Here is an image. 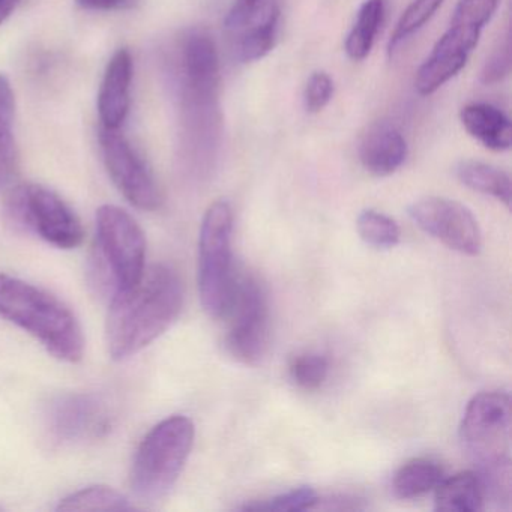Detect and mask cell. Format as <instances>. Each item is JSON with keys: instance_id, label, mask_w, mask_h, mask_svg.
<instances>
[{"instance_id": "obj_1", "label": "cell", "mask_w": 512, "mask_h": 512, "mask_svg": "<svg viewBox=\"0 0 512 512\" xmlns=\"http://www.w3.org/2000/svg\"><path fill=\"white\" fill-rule=\"evenodd\" d=\"M184 283L169 265L146 269L137 283L113 293L106 322L109 355L125 361L160 338L181 314Z\"/></svg>"}, {"instance_id": "obj_2", "label": "cell", "mask_w": 512, "mask_h": 512, "mask_svg": "<svg viewBox=\"0 0 512 512\" xmlns=\"http://www.w3.org/2000/svg\"><path fill=\"white\" fill-rule=\"evenodd\" d=\"M460 440L476 466L485 500L499 508L511 505V398L506 392L475 395L460 425Z\"/></svg>"}, {"instance_id": "obj_3", "label": "cell", "mask_w": 512, "mask_h": 512, "mask_svg": "<svg viewBox=\"0 0 512 512\" xmlns=\"http://www.w3.org/2000/svg\"><path fill=\"white\" fill-rule=\"evenodd\" d=\"M0 317L40 341L59 361H82L85 335L76 314L58 296L0 272Z\"/></svg>"}, {"instance_id": "obj_4", "label": "cell", "mask_w": 512, "mask_h": 512, "mask_svg": "<svg viewBox=\"0 0 512 512\" xmlns=\"http://www.w3.org/2000/svg\"><path fill=\"white\" fill-rule=\"evenodd\" d=\"M193 421L173 415L155 425L137 448L130 482L139 499L155 502L178 481L194 445Z\"/></svg>"}, {"instance_id": "obj_5", "label": "cell", "mask_w": 512, "mask_h": 512, "mask_svg": "<svg viewBox=\"0 0 512 512\" xmlns=\"http://www.w3.org/2000/svg\"><path fill=\"white\" fill-rule=\"evenodd\" d=\"M499 4L500 0H458L449 28L416 71L415 88L419 95H433L460 74Z\"/></svg>"}, {"instance_id": "obj_6", "label": "cell", "mask_w": 512, "mask_h": 512, "mask_svg": "<svg viewBox=\"0 0 512 512\" xmlns=\"http://www.w3.org/2000/svg\"><path fill=\"white\" fill-rule=\"evenodd\" d=\"M232 232L233 211L229 203H212L200 227L197 265L200 302L212 319H221L226 314L235 283Z\"/></svg>"}, {"instance_id": "obj_7", "label": "cell", "mask_w": 512, "mask_h": 512, "mask_svg": "<svg viewBox=\"0 0 512 512\" xmlns=\"http://www.w3.org/2000/svg\"><path fill=\"white\" fill-rule=\"evenodd\" d=\"M5 218L17 230L32 233L61 250H74L85 239L82 221L73 208L43 185L13 188L5 202Z\"/></svg>"}, {"instance_id": "obj_8", "label": "cell", "mask_w": 512, "mask_h": 512, "mask_svg": "<svg viewBox=\"0 0 512 512\" xmlns=\"http://www.w3.org/2000/svg\"><path fill=\"white\" fill-rule=\"evenodd\" d=\"M101 269L113 286V293L127 289L146 271V238L142 227L124 209L101 206L95 217Z\"/></svg>"}, {"instance_id": "obj_9", "label": "cell", "mask_w": 512, "mask_h": 512, "mask_svg": "<svg viewBox=\"0 0 512 512\" xmlns=\"http://www.w3.org/2000/svg\"><path fill=\"white\" fill-rule=\"evenodd\" d=\"M227 350L245 365H256L265 358L271 338V314L265 287L254 275L236 277L229 307Z\"/></svg>"}, {"instance_id": "obj_10", "label": "cell", "mask_w": 512, "mask_h": 512, "mask_svg": "<svg viewBox=\"0 0 512 512\" xmlns=\"http://www.w3.org/2000/svg\"><path fill=\"white\" fill-rule=\"evenodd\" d=\"M100 148L104 166L122 196L142 211H157L163 203L154 172L130 140L119 130L101 127Z\"/></svg>"}, {"instance_id": "obj_11", "label": "cell", "mask_w": 512, "mask_h": 512, "mask_svg": "<svg viewBox=\"0 0 512 512\" xmlns=\"http://www.w3.org/2000/svg\"><path fill=\"white\" fill-rule=\"evenodd\" d=\"M44 419L53 442L76 445L106 436L115 416L109 403L100 395L70 392L50 401Z\"/></svg>"}, {"instance_id": "obj_12", "label": "cell", "mask_w": 512, "mask_h": 512, "mask_svg": "<svg viewBox=\"0 0 512 512\" xmlns=\"http://www.w3.org/2000/svg\"><path fill=\"white\" fill-rule=\"evenodd\" d=\"M278 23V0H235L224 19L233 56L242 64L262 61L277 43Z\"/></svg>"}, {"instance_id": "obj_13", "label": "cell", "mask_w": 512, "mask_h": 512, "mask_svg": "<svg viewBox=\"0 0 512 512\" xmlns=\"http://www.w3.org/2000/svg\"><path fill=\"white\" fill-rule=\"evenodd\" d=\"M413 223L451 250L478 256L482 232L469 208L445 197H424L409 206Z\"/></svg>"}, {"instance_id": "obj_14", "label": "cell", "mask_w": 512, "mask_h": 512, "mask_svg": "<svg viewBox=\"0 0 512 512\" xmlns=\"http://www.w3.org/2000/svg\"><path fill=\"white\" fill-rule=\"evenodd\" d=\"M221 67L215 41L202 29L185 35L181 46L182 104L220 103Z\"/></svg>"}, {"instance_id": "obj_15", "label": "cell", "mask_w": 512, "mask_h": 512, "mask_svg": "<svg viewBox=\"0 0 512 512\" xmlns=\"http://www.w3.org/2000/svg\"><path fill=\"white\" fill-rule=\"evenodd\" d=\"M134 62L130 50L119 49L110 59L98 92L101 127L121 130L131 107Z\"/></svg>"}, {"instance_id": "obj_16", "label": "cell", "mask_w": 512, "mask_h": 512, "mask_svg": "<svg viewBox=\"0 0 512 512\" xmlns=\"http://www.w3.org/2000/svg\"><path fill=\"white\" fill-rule=\"evenodd\" d=\"M409 154L406 137L397 125L379 121L368 128L359 145V160L371 175L385 178L397 172Z\"/></svg>"}, {"instance_id": "obj_17", "label": "cell", "mask_w": 512, "mask_h": 512, "mask_svg": "<svg viewBox=\"0 0 512 512\" xmlns=\"http://www.w3.org/2000/svg\"><path fill=\"white\" fill-rule=\"evenodd\" d=\"M460 121L470 137L493 152L509 151L512 146L511 119L499 107L470 103L460 110Z\"/></svg>"}, {"instance_id": "obj_18", "label": "cell", "mask_w": 512, "mask_h": 512, "mask_svg": "<svg viewBox=\"0 0 512 512\" xmlns=\"http://www.w3.org/2000/svg\"><path fill=\"white\" fill-rule=\"evenodd\" d=\"M434 505L437 511L473 512L484 508V490L478 473L460 472L443 478L434 488Z\"/></svg>"}, {"instance_id": "obj_19", "label": "cell", "mask_w": 512, "mask_h": 512, "mask_svg": "<svg viewBox=\"0 0 512 512\" xmlns=\"http://www.w3.org/2000/svg\"><path fill=\"white\" fill-rule=\"evenodd\" d=\"M455 175L464 187L484 196L494 197L506 208L511 206V178L505 170L482 161L464 160L458 163Z\"/></svg>"}, {"instance_id": "obj_20", "label": "cell", "mask_w": 512, "mask_h": 512, "mask_svg": "<svg viewBox=\"0 0 512 512\" xmlns=\"http://www.w3.org/2000/svg\"><path fill=\"white\" fill-rule=\"evenodd\" d=\"M14 119L16 97L13 86L4 74H0V188L7 187L13 181L19 163L14 137Z\"/></svg>"}, {"instance_id": "obj_21", "label": "cell", "mask_w": 512, "mask_h": 512, "mask_svg": "<svg viewBox=\"0 0 512 512\" xmlns=\"http://www.w3.org/2000/svg\"><path fill=\"white\" fill-rule=\"evenodd\" d=\"M386 14V0H365L359 8L355 25L346 38L347 56L352 61H364L376 43Z\"/></svg>"}, {"instance_id": "obj_22", "label": "cell", "mask_w": 512, "mask_h": 512, "mask_svg": "<svg viewBox=\"0 0 512 512\" xmlns=\"http://www.w3.org/2000/svg\"><path fill=\"white\" fill-rule=\"evenodd\" d=\"M445 478L442 466L430 458H413L397 470L392 490L400 499H416L430 493Z\"/></svg>"}, {"instance_id": "obj_23", "label": "cell", "mask_w": 512, "mask_h": 512, "mask_svg": "<svg viewBox=\"0 0 512 512\" xmlns=\"http://www.w3.org/2000/svg\"><path fill=\"white\" fill-rule=\"evenodd\" d=\"M125 494L107 485H91L74 491L59 502L58 511H133Z\"/></svg>"}, {"instance_id": "obj_24", "label": "cell", "mask_w": 512, "mask_h": 512, "mask_svg": "<svg viewBox=\"0 0 512 512\" xmlns=\"http://www.w3.org/2000/svg\"><path fill=\"white\" fill-rule=\"evenodd\" d=\"M443 2L445 0H412L401 14L397 26H395L394 32L389 38V56H394L404 41L409 40L416 32L424 28L433 19L434 14L439 11V8L442 7Z\"/></svg>"}, {"instance_id": "obj_25", "label": "cell", "mask_w": 512, "mask_h": 512, "mask_svg": "<svg viewBox=\"0 0 512 512\" xmlns=\"http://www.w3.org/2000/svg\"><path fill=\"white\" fill-rule=\"evenodd\" d=\"M356 229L365 244L377 250H391L401 238L400 226L382 212L365 209L359 214Z\"/></svg>"}, {"instance_id": "obj_26", "label": "cell", "mask_w": 512, "mask_h": 512, "mask_svg": "<svg viewBox=\"0 0 512 512\" xmlns=\"http://www.w3.org/2000/svg\"><path fill=\"white\" fill-rule=\"evenodd\" d=\"M289 373L299 388L314 391L328 379V358L320 353H304V355L295 356L290 362Z\"/></svg>"}, {"instance_id": "obj_27", "label": "cell", "mask_w": 512, "mask_h": 512, "mask_svg": "<svg viewBox=\"0 0 512 512\" xmlns=\"http://www.w3.org/2000/svg\"><path fill=\"white\" fill-rule=\"evenodd\" d=\"M319 496L311 487L293 488L287 493L277 494L271 499L259 500V502L247 503L242 506L244 511H307L313 509Z\"/></svg>"}, {"instance_id": "obj_28", "label": "cell", "mask_w": 512, "mask_h": 512, "mask_svg": "<svg viewBox=\"0 0 512 512\" xmlns=\"http://www.w3.org/2000/svg\"><path fill=\"white\" fill-rule=\"evenodd\" d=\"M334 80L325 71L311 74L305 85L304 106L308 113H319L331 103L334 97Z\"/></svg>"}, {"instance_id": "obj_29", "label": "cell", "mask_w": 512, "mask_h": 512, "mask_svg": "<svg viewBox=\"0 0 512 512\" xmlns=\"http://www.w3.org/2000/svg\"><path fill=\"white\" fill-rule=\"evenodd\" d=\"M511 73V37L506 34L505 40L488 56L481 71V83L496 85Z\"/></svg>"}, {"instance_id": "obj_30", "label": "cell", "mask_w": 512, "mask_h": 512, "mask_svg": "<svg viewBox=\"0 0 512 512\" xmlns=\"http://www.w3.org/2000/svg\"><path fill=\"white\" fill-rule=\"evenodd\" d=\"M76 2L83 10L110 11L127 7L133 0H76Z\"/></svg>"}, {"instance_id": "obj_31", "label": "cell", "mask_w": 512, "mask_h": 512, "mask_svg": "<svg viewBox=\"0 0 512 512\" xmlns=\"http://www.w3.org/2000/svg\"><path fill=\"white\" fill-rule=\"evenodd\" d=\"M361 506L358 505V499L347 496H334L331 499H317L314 503L313 509H359Z\"/></svg>"}, {"instance_id": "obj_32", "label": "cell", "mask_w": 512, "mask_h": 512, "mask_svg": "<svg viewBox=\"0 0 512 512\" xmlns=\"http://www.w3.org/2000/svg\"><path fill=\"white\" fill-rule=\"evenodd\" d=\"M19 4L20 0H0V25L13 14Z\"/></svg>"}]
</instances>
